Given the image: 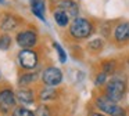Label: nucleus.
Wrapping results in <instances>:
<instances>
[{
    "label": "nucleus",
    "instance_id": "nucleus-1",
    "mask_svg": "<svg viewBox=\"0 0 129 116\" xmlns=\"http://www.w3.org/2000/svg\"><path fill=\"white\" fill-rule=\"evenodd\" d=\"M94 32V25L90 19L85 18V17H78V18L72 19L70 24V35L76 40H83L93 35Z\"/></svg>",
    "mask_w": 129,
    "mask_h": 116
},
{
    "label": "nucleus",
    "instance_id": "nucleus-2",
    "mask_svg": "<svg viewBox=\"0 0 129 116\" xmlns=\"http://www.w3.org/2000/svg\"><path fill=\"white\" fill-rule=\"evenodd\" d=\"M126 87H128V86H126V80L123 79L122 76H112L111 79L107 82L104 94H106L110 99H112V101L119 102L123 99V97H125V94H126Z\"/></svg>",
    "mask_w": 129,
    "mask_h": 116
},
{
    "label": "nucleus",
    "instance_id": "nucleus-3",
    "mask_svg": "<svg viewBox=\"0 0 129 116\" xmlns=\"http://www.w3.org/2000/svg\"><path fill=\"white\" fill-rule=\"evenodd\" d=\"M96 106L107 116H126V110L119 106L118 102L110 99L106 94L96 98Z\"/></svg>",
    "mask_w": 129,
    "mask_h": 116
},
{
    "label": "nucleus",
    "instance_id": "nucleus-4",
    "mask_svg": "<svg viewBox=\"0 0 129 116\" xmlns=\"http://www.w3.org/2000/svg\"><path fill=\"white\" fill-rule=\"evenodd\" d=\"M42 80H43L45 84L51 86V87L58 86L60 83L62 82V72L60 71L58 68H56V66H50V68H47V69L43 71Z\"/></svg>",
    "mask_w": 129,
    "mask_h": 116
},
{
    "label": "nucleus",
    "instance_id": "nucleus-5",
    "mask_svg": "<svg viewBox=\"0 0 129 116\" xmlns=\"http://www.w3.org/2000/svg\"><path fill=\"white\" fill-rule=\"evenodd\" d=\"M112 37L115 43L123 44L129 41V21H122L118 22L112 29Z\"/></svg>",
    "mask_w": 129,
    "mask_h": 116
},
{
    "label": "nucleus",
    "instance_id": "nucleus-6",
    "mask_svg": "<svg viewBox=\"0 0 129 116\" xmlns=\"http://www.w3.org/2000/svg\"><path fill=\"white\" fill-rule=\"evenodd\" d=\"M18 61L24 69H34L38 65V54L31 48H24L18 54Z\"/></svg>",
    "mask_w": 129,
    "mask_h": 116
},
{
    "label": "nucleus",
    "instance_id": "nucleus-7",
    "mask_svg": "<svg viewBox=\"0 0 129 116\" xmlns=\"http://www.w3.org/2000/svg\"><path fill=\"white\" fill-rule=\"evenodd\" d=\"M15 94L11 90L6 88V90L0 91V110L3 113H9L10 110L14 108L15 105Z\"/></svg>",
    "mask_w": 129,
    "mask_h": 116
},
{
    "label": "nucleus",
    "instance_id": "nucleus-8",
    "mask_svg": "<svg viewBox=\"0 0 129 116\" xmlns=\"http://www.w3.org/2000/svg\"><path fill=\"white\" fill-rule=\"evenodd\" d=\"M57 8H61L62 11H65L71 19L78 18L81 13V7L76 0H60L57 2Z\"/></svg>",
    "mask_w": 129,
    "mask_h": 116
},
{
    "label": "nucleus",
    "instance_id": "nucleus-9",
    "mask_svg": "<svg viewBox=\"0 0 129 116\" xmlns=\"http://www.w3.org/2000/svg\"><path fill=\"white\" fill-rule=\"evenodd\" d=\"M38 37L34 30H24L17 35V44L21 48H32L36 44Z\"/></svg>",
    "mask_w": 129,
    "mask_h": 116
},
{
    "label": "nucleus",
    "instance_id": "nucleus-10",
    "mask_svg": "<svg viewBox=\"0 0 129 116\" xmlns=\"http://www.w3.org/2000/svg\"><path fill=\"white\" fill-rule=\"evenodd\" d=\"M31 11L40 21L46 22V17H45L46 3H45V0H31Z\"/></svg>",
    "mask_w": 129,
    "mask_h": 116
},
{
    "label": "nucleus",
    "instance_id": "nucleus-11",
    "mask_svg": "<svg viewBox=\"0 0 129 116\" xmlns=\"http://www.w3.org/2000/svg\"><path fill=\"white\" fill-rule=\"evenodd\" d=\"M15 98L21 102V104H25V105H29L34 102V93L28 88H20L15 94Z\"/></svg>",
    "mask_w": 129,
    "mask_h": 116
},
{
    "label": "nucleus",
    "instance_id": "nucleus-12",
    "mask_svg": "<svg viewBox=\"0 0 129 116\" xmlns=\"http://www.w3.org/2000/svg\"><path fill=\"white\" fill-rule=\"evenodd\" d=\"M53 17H54V21H56V24L58 25V26H61V28H64V26H67V25L71 24V22H70L71 18L68 17V14L65 13V11L61 10V8H57V10L54 11Z\"/></svg>",
    "mask_w": 129,
    "mask_h": 116
},
{
    "label": "nucleus",
    "instance_id": "nucleus-13",
    "mask_svg": "<svg viewBox=\"0 0 129 116\" xmlns=\"http://www.w3.org/2000/svg\"><path fill=\"white\" fill-rule=\"evenodd\" d=\"M18 25V19L13 15H6L2 21V29L3 30H13Z\"/></svg>",
    "mask_w": 129,
    "mask_h": 116
},
{
    "label": "nucleus",
    "instance_id": "nucleus-14",
    "mask_svg": "<svg viewBox=\"0 0 129 116\" xmlns=\"http://www.w3.org/2000/svg\"><path fill=\"white\" fill-rule=\"evenodd\" d=\"M56 95H57V93L54 88H51V86H47V87L42 88L39 93V98L42 101H51V99L56 98Z\"/></svg>",
    "mask_w": 129,
    "mask_h": 116
},
{
    "label": "nucleus",
    "instance_id": "nucleus-15",
    "mask_svg": "<svg viewBox=\"0 0 129 116\" xmlns=\"http://www.w3.org/2000/svg\"><path fill=\"white\" fill-rule=\"evenodd\" d=\"M87 48H89L90 51H93V52L101 51V50L104 48V40L101 37L92 39V40H89V43H87Z\"/></svg>",
    "mask_w": 129,
    "mask_h": 116
},
{
    "label": "nucleus",
    "instance_id": "nucleus-16",
    "mask_svg": "<svg viewBox=\"0 0 129 116\" xmlns=\"http://www.w3.org/2000/svg\"><path fill=\"white\" fill-rule=\"evenodd\" d=\"M115 69H117V62L112 60H108V61H104L103 64H101V71L106 72L107 75H112L115 72Z\"/></svg>",
    "mask_w": 129,
    "mask_h": 116
},
{
    "label": "nucleus",
    "instance_id": "nucleus-17",
    "mask_svg": "<svg viewBox=\"0 0 129 116\" xmlns=\"http://www.w3.org/2000/svg\"><path fill=\"white\" fill-rule=\"evenodd\" d=\"M107 82H108V75L106 73V72H99L97 75H96L94 77V84L97 86V87H101V86L107 84Z\"/></svg>",
    "mask_w": 129,
    "mask_h": 116
},
{
    "label": "nucleus",
    "instance_id": "nucleus-18",
    "mask_svg": "<svg viewBox=\"0 0 129 116\" xmlns=\"http://www.w3.org/2000/svg\"><path fill=\"white\" fill-rule=\"evenodd\" d=\"M53 47H54V50L57 51V54H58L60 62L65 64V62H67V52L64 51V48H62V47L60 46V43H57V41H54V43H53Z\"/></svg>",
    "mask_w": 129,
    "mask_h": 116
},
{
    "label": "nucleus",
    "instance_id": "nucleus-19",
    "mask_svg": "<svg viewBox=\"0 0 129 116\" xmlns=\"http://www.w3.org/2000/svg\"><path fill=\"white\" fill-rule=\"evenodd\" d=\"M10 46H11V37H10L9 35H2L0 36V50L6 51V50L10 48Z\"/></svg>",
    "mask_w": 129,
    "mask_h": 116
},
{
    "label": "nucleus",
    "instance_id": "nucleus-20",
    "mask_svg": "<svg viewBox=\"0 0 129 116\" xmlns=\"http://www.w3.org/2000/svg\"><path fill=\"white\" fill-rule=\"evenodd\" d=\"M35 80V75L34 73H26V75H22L18 80V84L20 86H26L29 83H32Z\"/></svg>",
    "mask_w": 129,
    "mask_h": 116
},
{
    "label": "nucleus",
    "instance_id": "nucleus-21",
    "mask_svg": "<svg viewBox=\"0 0 129 116\" xmlns=\"http://www.w3.org/2000/svg\"><path fill=\"white\" fill-rule=\"evenodd\" d=\"M13 116H35V113L31 112L29 109H26V108H18V109L14 110Z\"/></svg>",
    "mask_w": 129,
    "mask_h": 116
},
{
    "label": "nucleus",
    "instance_id": "nucleus-22",
    "mask_svg": "<svg viewBox=\"0 0 129 116\" xmlns=\"http://www.w3.org/2000/svg\"><path fill=\"white\" fill-rule=\"evenodd\" d=\"M49 108L47 106H38L36 109V116H49Z\"/></svg>",
    "mask_w": 129,
    "mask_h": 116
},
{
    "label": "nucleus",
    "instance_id": "nucleus-23",
    "mask_svg": "<svg viewBox=\"0 0 129 116\" xmlns=\"http://www.w3.org/2000/svg\"><path fill=\"white\" fill-rule=\"evenodd\" d=\"M89 116H107V115H106V113H103V112H101V113L100 112H93V113H90Z\"/></svg>",
    "mask_w": 129,
    "mask_h": 116
},
{
    "label": "nucleus",
    "instance_id": "nucleus-24",
    "mask_svg": "<svg viewBox=\"0 0 129 116\" xmlns=\"http://www.w3.org/2000/svg\"><path fill=\"white\" fill-rule=\"evenodd\" d=\"M0 3H4V0H0Z\"/></svg>",
    "mask_w": 129,
    "mask_h": 116
},
{
    "label": "nucleus",
    "instance_id": "nucleus-25",
    "mask_svg": "<svg viewBox=\"0 0 129 116\" xmlns=\"http://www.w3.org/2000/svg\"><path fill=\"white\" fill-rule=\"evenodd\" d=\"M54 2H56V0H54ZM57 2H60V0H57Z\"/></svg>",
    "mask_w": 129,
    "mask_h": 116
},
{
    "label": "nucleus",
    "instance_id": "nucleus-26",
    "mask_svg": "<svg viewBox=\"0 0 129 116\" xmlns=\"http://www.w3.org/2000/svg\"><path fill=\"white\" fill-rule=\"evenodd\" d=\"M0 77H2V73H0Z\"/></svg>",
    "mask_w": 129,
    "mask_h": 116
},
{
    "label": "nucleus",
    "instance_id": "nucleus-27",
    "mask_svg": "<svg viewBox=\"0 0 129 116\" xmlns=\"http://www.w3.org/2000/svg\"><path fill=\"white\" fill-rule=\"evenodd\" d=\"M128 65H129V61H128Z\"/></svg>",
    "mask_w": 129,
    "mask_h": 116
}]
</instances>
